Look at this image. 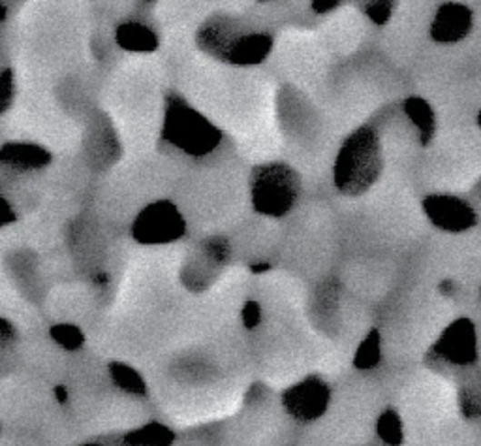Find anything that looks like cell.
<instances>
[{
	"label": "cell",
	"mask_w": 481,
	"mask_h": 446,
	"mask_svg": "<svg viewBox=\"0 0 481 446\" xmlns=\"http://www.w3.org/2000/svg\"><path fill=\"white\" fill-rule=\"evenodd\" d=\"M421 211L429 225L446 234H465L477 225L474 206L457 194L435 192L423 198Z\"/></svg>",
	"instance_id": "9"
},
{
	"label": "cell",
	"mask_w": 481,
	"mask_h": 446,
	"mask_svg": "<svg viewBox=\"0 0 481 446\" xmlns=\"http://www.w3.org/2000/svg\"><path fill=\"white\" fill-rule=\"evenodd\" d=\"M186 236V218L172 200H156L132 222V238L141 245H167Z\"/></svg>",
	"instance_id": "5"
},
{
	"label": "cell",
	"mask_w": 481,
	"mask_h": 446,
	"mask_svg": "<svg viewBox=\"0 0 481 446\" xmlns=\"http://www.w3.org/2000/svg\"><path fill=\"white\" fill-rule=\"evenodd\" d=\"M6 14H8L6 6H5V5H0V21H5V19H6Z\"/></svg>",
	"instance_id": "28"
},
{
	"label": "cell",
	"mask_w": 481,
	"mask_h": 446,
	"mask_svg": "<svg viewBox=\"0 0 481 446\" xmlns=\"http://www.w3.org/2000/svg\"><path fill=\"white\" fill-rule=\"evenodd\" d=\"M285 412L297 424H315L331 405V386L318 375H306L280 396Z\"/></svg>",
	"instance_id": "6"
},
{
	"label": "cell",
	"mask_w": 481,
	"mask_h": 446,
	"mask_svg": "<svg viewBox=\"0 0 481 446\" xmlns=\"http://www.w3.org/2000/svg\"><path fill=\"white\" fill-rule=\"evenodd\" d=\"M115 42L119 47L134 53H149L158 47V36L149 25L139 21L121 23L115 31Z\"/></svg>",
	"instance_id": "13"
},
{
	"label": "cell",
	"mask_w": 481,
	"mask_h": 446,
	"mask_svg": "<svg viewBox=\"0 0 481 446\" xmlns=\"http://www.w3.org/2000/svg\"><path fill=\"white\" fill-rule=\"evenodd\" d=\"M107 375L111 379V384L128 396L145 398L149 392L147 380L144 379V375H141L135 368H132L130 364H126V361H121V360L109 361Z\"/></svg>",
	"instance_id": "14"
},
{
	"label": "cell",
	"mask_w": 481,
	"mask_h": 446,
	"mask_svg": "<svg viewBox=\"0 0 481 446\" xmlns=\"http://www.w3.org/2000/svg\"><path fill=\"white\" fill-rule=\"evenodd\" d=\"M343 0H313L310 3V8H313L316 14H329L341 6Z\"/></svg>",
	"instance_id": "24"
},
{
	"label": "cell",
	"mask_w": 481,
	"mask_h": 446,
	"mask_svg": "<svg viewBox=\"0 0 481 446\" xmlns=\"http://www.w3.org/2000/svg\"><path fill=\"white\" fill-rule=\"evenodd\" d=\"M175 442V431L160 422H147L123 435L125 446H172Z\"/></svg>",
	"instance_id": "15"
},
{
	"label": "cell",
	"mask_w": 481,
	"mask_h": 446,
	"mask_svg": "<svg viewBox=\"0 0 481 446\" xmlns=\"http://www.w3.org/2000/svg\"><path fill=\"white\" fill-rule=\"evenodd\" d=\"M53 392H55V400L59 401L61 405H66V403L70 401V394H68V388H66V386H63V384L55 386Z\"/></svg>",
	"instance_id": "25"
},
{
	"label": "cell",
	"mask_w": 481,
	"mask_h": 446,
	"mask_svg": "<svg viewBox=\"0 0 481 446\" xmlns=\"http://www.w3.org/2000/svg\"><path fill=\"white\" fill-rule=\"evenodd\" d=\"M258 3H266V0H258Z\"/></svg>",
	"instance_id": "32"
},
{
	"label": "cell",
	"mask_w": 481,
	"mask_h": 446,
	"mask_svg": "<svg viewBox=\"0 0 481 446\" xmlns=\"http://www.w3.org/2000/svg\"><path fill=\"white\" fill-rule=\"evenodd\" d=\"M376 435L386 446H401L405 442V424L395 409H386L376 421Z\"/></svg>",
	"instance_id": "17"
},
{
	"label": "cell",
	"mask_w": 481,
	"mask_h": 446,
	"mask_svg": "<svg viewBox=\"0 0 481 446\" xmlns=\"http://www.w3.org/2000/svg\"><path fill=\"white\" fill-rule=\"evenodd\" d=\"M49 338L55 345H59L63 350H68V352L81 350L85 347V341H87L83 329L70 322L53 324L49 328Z\"/></svg>",
	"instance_id": "18"
},
{
	"label": "cell",
	"mask_w": 481,
	"mask_h": 446,
	"mask_svg": "<svg viewBox=\"0 0 481 446\" xmlns=\"http://www.w3.org/2000/svg\"><path fill=\"white\" fill-rule=\"evenodd\" d=\"M51 162V153L36 144L12 142L0 147V166L12 174L40 172Z\"/></svg>",
	"instance_id": "11"
},
{
	"label": "cell",
	"mask_w": 481,
	"mask_h": 446,
	"mask_svg": "<svg viewBox=\"0 0 481 446\" xmlns=\"http://www.w3.org/2000/svg\"><path fill=\"white\" fill-rule=\"evenodd\" d=\"M384 172V146L373 123L354 128L333 160V185L343 197L357 198L369 192Z\"/></svg>",
	"instance_id": "2"
},
{
	"label": "cell",
	"mask_w": 481,
	"mask_h": 446,
	"mask_svg": "<svg viewBox=\"0 0 481 446\" xmlns=\"http://www.w3.org/2000/svg\"><path fill=\"white\" fill-rule=\"evenodd\" d=\"M395 10V0H363V12L375 25H386Z\"/></svg>",
	"instance_id": "19"
},
{
	"label": "cell",
	"mask_w": 481,
	"mask_h": 446,
	"mask_svg": "<svg viewBox=\"0 0 481 446\" xmlns=\"http://www.w3.org/2000/svg\"><path fill=\"white\" fill-rule=\"evenodd\" d=\"M403 114L410 123L421 147L431 146L436 136V114L423 96H408L403 102Z\"/></svg>",
	"instance_id": "12"
},
{
	"label": "cell",
	"mask_w": 481,
	"mask_h": 446,
	"mask_svg": "<svg viewBox=\"0 0 481 446\" xmlns=\"http://www.w3.org/2000/svg\"><path fill=\"white\" fill-rule=\"evenodd\" d=\"M241 320H243V326H245L246 329H256V328L262 324V320H264L260 301H256V299H248V301L243 305Z\"/></svg>",
	"instance_id": "21"
},
{
	"label": "cell",
	"mask_w": 481,
	"mask_h": 446,
	"mask_svg": "<svg viewBox=\"0 0 481 446\" xmlns=\"http://www.w3.org/2000/svg\"><path fill=\"white\" fill-rule=\"evenodd\" d=\"M144 3H155V0H144Z\"/></svg>",
	"instance_id": "31"
},
{
	"label": "cell",
	"mask_w": 481,
	"mask_h": 446,
	"mask_svg": "<svg viewBox=\"0 0 481 446\" xmlns=\"http://www.w3.org/2000/svg\"><path fill=\"white\" fill-rule=\"evenodd\" d=\"M438 290H440V294H442V296H446V298H451V296H454V294L457 292V285H456L454 281H449V279H446V281H442V283H440Z\"/></svg>",
	"instance_id": "26"
},
{
	"label": "cell",
	"mask_w": 481,
	"mask_h": 446,
	"mask_svg": "<svg viewBox=\"0 0 481 446\" xmlns=\"http://www.w3.org/2000/svg\"><path fill=\"white\" fill-rule=\"evenodd\" d=\"M234 255L232 241L222 236L215 234L202 239L197 253L188 260L183 269V283L186 289L194 292H202L213 285L218 271L228 266Z\"/></svg>",
	"instance_id": "8"
},
{
	"label": "cell",
	"mask_w": 481,
	"mask_h": 446,
	"mask_svg": "<svg viewBox=\"0 0 481 446\" xmlns=\"http://www.w3.org/2000/svg\"><path fill=\"white\" fill-rule=\"evenodd\" d=\"M477 127L481 128V109H479V114H477Z\"/></svg>",
	"instance_id": "30"
},
{
	"label": "cell",
	"mask_w": 481,
	"mask_h": 446,
	"mask_svg": "<svg viewBox=\"0 0 481 446\" xmlns=\"http://www.w3.org/2000/svg\"><path fill=\"white\" fill-rule=\"evenodd\" d=\"M474 29V14L463 3H444L435 12L429 23V36L440 46L461 44Z\"/></svg>",
	"instance_id": "10"
},
{
	"label": "cell",
	"mask_w": 481,
	"mask_h": 446,
	"mask_svg": "<svg viewBox=\"0 0 481 446\" xmlns=\"http://www.w3.org/2000/svg\"><path fill=\"white\" fill-rule=\"evenodd\" d=\"M477 329L466 317L449 322L429 350L431 360L451 368H470L477 361Z\"/></svg>",
	"instance_id": "7"
},
{
	"label": "cell",
	"mask_w": 481,
	"mask_h": 446,
	"mask_svg": "<svg viewBox=\"0 0 481 446\" xmlns=\"http://www.w3.org/2000/svg\"><path fill=\"white\" fill-rule=\"evenodd\" d=\"M14 95H15V79H14V72L8 68L0 72V114H5V111L12 106Z\"/></svg>",
	"instance_id": "20"
},
{
	"label": "cell",
	"mask_w": 481,
	"mask_h": 446,
	"mask_svg": "<svg viewBox=\"0 0 481 446\" xmlns=\"http://www.w3.org/2000/svg\"><path fill=\"white\" fill-rule=\"evenodd\" d=\"M382 361V333L380 329H371L361 340L354 352V366L359 371H373Z\"/></svg>",
	"instance_id": "16"
},
{
	"label": "cell",
	"mask_w": 481,
	"mask_h": 446,
	"mask_svg": "<svg viewBox=\"0 0 481 446\" xmlns=\"http://www.w3.org/2000/svg\"><path fill=\"white\" fill-rule=\"evenodd\" d=\"M162 139L167 147L188 157L207 158L222 146V130L179 95L165 102Z\"/></svg>",
	"instance_id": "3"
},
{
	"label": "cell",
	"mask_w": 481,
	"mask_h": 446,
	"mask_svg": "<svg viewBox=\"0 0 481 446\" xmlns=\"http://www.w3.org/2000/svg\"><path fill=\"white\" fill-rule=\"evenodd\" d=\"M472 192H474V197H476V198L481 200V177H479L477 183L474 185V190H472Z\"/></svg>",
	"instance_id": "27"
},
{
	"label": "cell",
	"mask_w": 481,
	"mask_h": 446,
	"mask_svg": "<svg viewBox=\"0 0 481 446\" xmlns=\"http://www.w3.org/2000/svg\"><path fill=\"white\" fill-rule=\"evenodd\" d=\"M77 446H104L100 442H85V444H77Z\"/></svg>",
	"instance_id": "29"
},
{
	"label": "cell",
	"mask_w": 481,
	"mask_h": 446,
	"mask_svg": "<svg viewBox=\"0 0 481 446\" xmlns=\"http://www.w3.org/2000/svg\"><path fill=\"white\" fill-rule=\"evenodd\" d=\"M301 190V176L288 162H262L250 170V206L262 217L282 218L290 215L299 202Z\"/></svg>",
	"instance_id": "4"
},
{
	"label": "cell",
	"mask_w": 481,
	"mask_h": 446,
	"mask_svg": "<svg viewBox=\"0 0 481 446\" xmlns=\"http://www.w3.org/2000/svg\"><path fill=\"white\" fill-rule=\"evenodd\" d=\"M15 338H17V329H15V326H14L8 319L0 317V347L14 343Z\"/></svg>",
	"instance_id": "22"
},
{
	"label": "cell",
	"mask_w": 481,
	"mask_h": 446,
	"mask_svg": "<svg viewBox=\"0 0 481 446\" xmlns=\"http://www.w3.org/2000/svg\"><path fill=\"white\" fill-rule=\"evenodd\" d=\"M195 44L209 57L232 66H258L273 51L275 36L266 26L239 15L216 14L202 23Z\"/></svg>",
	"instance_id": "1"
},
{
	"label": "cell",
	"mask_w": 481,
	"mask_h": 446,
	"mask_svg": "<svg viewBox=\"0 0 481 446\" xmlns=\"http://www.w3.org/2000/svg\"><path fill=\"white\" fill-rule=\"evenodd\" d=\"M15 218H17V215H15L14 206L5 197H0V228L14 225Z\"/></svg>",
	"instance_id": "23"
},
{
	"label": "cell",
	"mask_w": 481,
	"mask_h": 446,
	"mask_svg": "<svg viewBox=\"0 0 481 446\" xmlns=\"http://www.w3.org/2000/svg\"><path fill=\"white\" fill-rule=\"evenodd\" d=\"M479 294H481V290H479Z\"/></svg>",
	"instance_id": "33"
}]
</instances>
